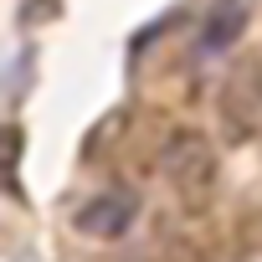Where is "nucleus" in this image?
Returning a JSON list of instances; mask_svg holds the SVG:
<instances>
[{"mask_svg":"<svg viewBox=\"0 0 262 262\" xmlns=\"http://www.w3.org/2000/svg\"><path fill=\"white\" fill-rule=\"evenodd\" d=\"M160 175L170 180V190L180 201H190V206L206 201V190L216 185V144L206 134H195V128H180L160 149Z\"/></svg>","mask_w":262,"mask_h":262,"instance_id":"1","label":"nucleus"},{"mask_svg":"<svg viewBox=\"0 0 262 262\" xmlns=\"http://www.w3.org/2000/svg\"><path fill=\"white\" fill-rule=\"evenodd\" d=\"M216 118H221V134H226L231 144L252 139L257 128H262V62H257V57L236 62V67L221 77Z\"/></svg>","mask_w":262,"mask_h":262,"instance_id":"2","label":"nucleus"},{"mask_svg":"<svg viewBox=\"0 0 262 262\" xmlns=\"http://www.w3.org/2000/svg\"><path fill=\"white\" fill-rule=\"evenodd\" d=\"M134 216H139V195L118 185V190H103V195H93V201L77 211V226H82L88 236L118 242L128 226H134Z\"/></svg>","mask_w":262,"mask_h":262,"instance_id":"3","label":"nucleus"},{"mask_svg":"<svg viewBox=\"0 0 262 262\" xmlns=\"http://www.w3.org/2000/svg\"><path fill=\"white\" fill-rule=\"evenodd\" d=\"M242 31H247V0H216V6L206 11V26H201V52L216 57V52H226Z\"/></svg>","mask_w":262,"mask_h":262,"instance_id":"4","label":"nucleus"}]
</instances>
